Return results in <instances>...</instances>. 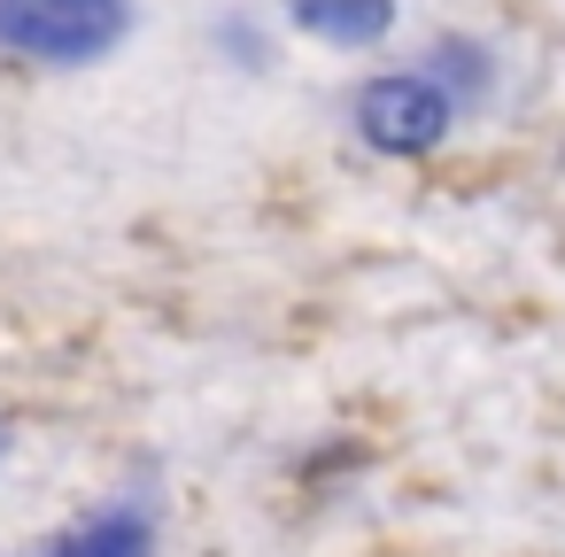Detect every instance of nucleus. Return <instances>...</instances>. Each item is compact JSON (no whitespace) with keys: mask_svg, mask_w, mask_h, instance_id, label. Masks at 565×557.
<instances>
[{"mask_svg":"<svg viewBox=\"0 0 565 557\" xmlns=\"http://www.w3.org/2000/svg\"><path fill=\"white\" fill-rule=\"evenodd\" d=\"M465 125V101L434 78V71H380V78H364L356 94H349V132L372 148V156H387V163H418V156H434L449 132Z\"/></svg>","mask_w":565,"mask_h":557,"instance_id":"obj_2","label":"nucleus"},{"mask_svg":"<svg viewBox=\"0 0 565 557\" xmlns=\"http://www.w3.org/2000/svg\"><path fill=\"white\" fill-rule=\"evenodd\" d=\"M132 0H0V55L32 71H94L132 40Z\"/></svg>","mask_w":565,"mask_h":557,"instance_id":"obj_1","label":"nucleus"},{"mask_svg":"<svg viewBox=\"0 0 565 557\" xmlns=\"http://www.w3.org/2000/svg\"><path fill=\"white\" fill-rule=\"evenodd\" d=\"M287 24L302 40H318V47L364 55V47H380L403 24V0H287Z\"/></svg>","mask_w":565,"mask_h":557,"instance_id":"obj_4","label":"nucleus"},{"mask_svg":"<svg viewBox=\"0 0 565 557\" xmlns=\"http://www.w3.org/2000/svg\"><path fill=\"white\" fill-rule=\"evenodd\" d=\"M0 457H9V418H0Z\"/></svg>","mask_w":565,"mask_h":557,"instance_id":"obj_6","label":"nucleus"},{"mask_svg":"<svg viewBox=\"0 0 565 557\" xmlns=\"http://www.w3.org/2000/svg\"><path fill=\"white\" fill-rule=\"evenodd\" d=\"M32 557H156V503L117 495V503L86 511L78 526H63L55 542H40Z\"/></svg>","mask_w":565,"mask_h":557,"instance_id":"obj_3","label":"nucleus"},{"mask_svg":"<svg viewBox=\"0 0 565 557\" xmlns=\"http://www.w3.org/2000/svg\"><path fill=\"white\" fill-rule=\"evenodd\" d=\"M418 71H434V78L465 101V117L495 94V55H488V40H472V32H441V40H426Z\"/></svg>","mask_w":565,"mask_h":557,"instance_id":"obj_5","label":"nucleus"}]
</instances>
